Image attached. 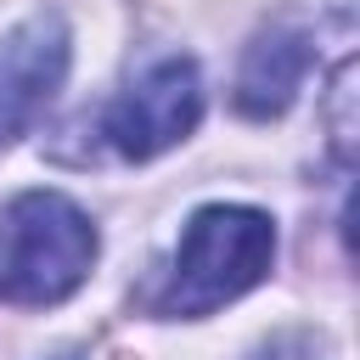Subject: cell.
<instances>
[{
  "label": "cell",
  "mask_w": 360,
  "mask_h": 360,
  "mask_svg": "<svg viewBox=\"0 0 360 360\" xmlns=\"http://www.w3.org/2000/svg\"><path fill=\"white\" fill-rule=\"evenodd\" d=\"M264 360H321V354H315V343H309V338H281V343H270V349H264Z\"/></svg>",
  "instance_id": "8992f818"
},
{
  "label": "cell",
  "mask_w": 360,
  "mask_h": 360,
  "mask_svg": "<svg viewBox=\"0 0 360 360\" xmlns=\"http://www.w3.org/2000/svg\"><path fill=\"white\" fill-rule=\"evenodd\" d=\"M68 73V28L62 17H28L0 39V146H11L56 96Z\"/></svg>",
  "instance_id": "277c9868"
},
{
  "label": "cell",
  "mask_w": 360,
  "mask_h": 360,
  "mask_svg": "<svg viewBox=\"0 0 360 360\" xmlns=\"http://www.w3.org/2000/svg\"><path fill=\"white\" fill-rule=\"evenodd\" d=\"M202 112V84H197V68L186 56H163L152 62L107 112V141L124 152V158H158L163 146H174L180 135H191Z\"/></svg>",
  "instance_id": "3957f363"
},
{
  "label": "cell",
  "mask_w": 360,
  "mask_h": 360,
  "mask_svg": "<svg viewBox=\"0 0 360 360\" xmlns=\"http://www.w3.org/2000/svg\"><path fill=\"white\" fill-rule=\"evenodd\" d=\"M96 259L90 219L62 191H22L0 225V298L6 304H62Z\"/></svg>",
  "instance_id": "6da1fadb"
},
{
  "label": "cell",
  "mask_w": 360,
  "mask_h": 360,
  "mask_svg": "<svg viewBox=\"0 0 360 360\" xmlns=\"http://www.w3.org/2000/svg\"><path fill=\"white\" fill-rule=\"evenodd\" d=\"M276 253V225L259 208H202L191 214L180 253H174V276L163 287V315H208L231 298H242Z\"/></svg>",
  "instance_id": "7a4b0ae2"
},
{
  "label": "cell",
  "mask_w": 360,
  "mask_h": 360,
  "mask_svg": "<svg viewBox=\"0 0 360 360\" xmlns=\"http://www.w3.org/2000/svg\"><path fill=\"white\" fill-rule=\"evenodd\" d=\"M304 62H309L304 34H292V28L259 34V39L248 45V56H242V73H236V107H242L248 118H276V112H287L298 79H304Z\"/></svg>",
  "instance_id": "5b68a950"
}]
</instances>
